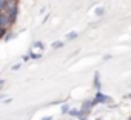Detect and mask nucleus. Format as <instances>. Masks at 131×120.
Returning <instances> with one entry per match:
<instances>
[{
	"instance_id": "1a4fd4ad",
	"label": "nucleus",
	"mask_w": 131,
	"mask_h": 120,
	"mask_svg": "<svg viewBox=\"0 0 131 120\" xmlns=\"http://www.w3.org/2000/svg\"><path fill=\"white\" fill-rule=\"evenodd\" d=\"M6 31H8L6 28H0V39H2V37H3V35L6 34Z\"/></svg>"
},
{
	"instance_id": "a211bd4d",
	"label": "nucleus",
	"mask_w": 131,
	"mask_h": 120,
	"mask_svg": "<svg viewBox=\"0 0 131 120\" xmlns=\"http://www.w3.org/2000/svg\"><path fill=\"white\" fill-rule=\"evenodd\" d=\"M129 120H131V118H129Z\"/></svg>"
},
{
	"instance_id": "9d476101",
	"label": "nucleus",
	"mask_w": 131,
	"mask_h": 120,
	"mask_svg": "<svg viewBox=\"0 0 131 120\" xmlns=\"http://www.w3.org/2000/svg\"><path fill=\"white\" fill-rule=\"evenodd\" d=\"M29 57H31V58H40L42 55H40V54H36V52H31V55H29Z\"/></svg>"
},
{
	"instance_id": "423d86ee",
	"label": "nucleus",
	"mask_w": 131,
	"mask_h": 120,
	"mask_svg": "<svg viewBox=\"0 0 131 120\" xmlns=\"http://www.w3.org/2000/svg\"><path fill=\"white\" fill-rule=\"evenodd\" d=\"M73 117H80V109H70L68 111Z\"/></svg>"
},
{
	"instance_id": "7ed1b4c3",
	"label": "nucleus",
	"mask_w": 131,
	"mask_h": 120,
	"mask_svg": "<svg viewBox=\"0 0 131 120\" xmlns=\"http://www.w3.org/2000/svg\"><path fill=\"white\" fill-rule=\"evenodd\" d=\"M93 105H94V102L93 100H86L85 103H83V106H82V109H80V115H86L90 111H91V108H93Z\"/></svg>"
},
{
	"instance_id": "39448f33",
	"label": "nucleus",
	"mask_w": 131,
	"mask_h": 120,
	"mask_svg": "<svg viewBox=\"0 0 131 120\" xmlns=\"http://www.w3.org/2000/svg\"><path fill=\"white\" fill-rule=\"evenodd\" d=\"M6 5H8V0H0V13H3L6 9Z\"/></svg>"
},
{
	"instance_id": "f3484780",
	"label": "nucleus",
	"mask_w": 131,
	"mask_h": 120,
	"mask_svg": "<svg viewBox=\"0 0 131 120\" xmlns=\"http://www.w3.org/2000/svg\"><path fill=\"white\" fill-rule=\"evenodd\" d=\"M99 120H100V118H99Z\"/></svg>"
},
{
	"instance_id": "4468645a",
	"label": "nucleus",
	"mask_w": 131,
	"mask_h": 120,
	"mask_svg": "<svg viewBox=\"0 0 131 120\" xmlns=\"http://www.w3.org/2000/svg\"><path fill=\"white\" fill-rule=\"evenodd\" d=\"M79 120H85V115H80V117H79Z\"/></svg>"
},
{
	"instance_id": "20e7f679",
	"label": "nucleus",
	"mask_w": 131,
	"mask_h": 120,
	"mask_svg": "<svg viewBox=\"0 0 131 120\" xmlns=\"http://www.w3.org/2000/svg\"><path fill=\"white\" fill-rule=\"evenodd\" d=\"M93 102H94V105H96V103H106V102H110V97H106V95L102 94V92H97V94H96V99H94Z\"/></svg>"
},
{
	"instance_id": "2eb2a0df",
	"label": "nucleus",
	"mask_w": 131,
	"mask_h": 120,
	"mask_svg": "<svg viewBox=\"0 0 131 120\" xmlns=\"http://www.w3.org/2000/svg\"><path fill=\"white\" fill-rule=\"evenodd\" d=\"M43 120H52V118H51V117H45Z\"/></svg>"
},
{
	"instance_id": "dca6fc26",
	"label": "nucleus",
	"mask_w": 131,
	"mask_h": 120,
	"mask_svg": "<svg viewBox=\"0 0 131 120\" xmlns=\"http://www.w3.org/2000/svg\"><path fill=\"white\" fill-rule=\"evenodd\" d=\"M128 97H131V94H129V95H128Z\"/></svg>"
},
{
	"instance_id": "f03ea898",
	"label": "nucleus",
	"mask_w": 131,
	"mask_h": 120,
	"mask_svg": "<svg viewBox=\"0 0 131 120\" xmlns=\"http://www.w3.org/2000/svg\"><path fill=\"white\" fill-rule=\"evenodd\" d=\"M13 23H14V20H13L5 11H3V13H0V28H6V29H8Z\"/></svg>"
},
{
	"instance_id": "f8f14e48",
	"label": "nucleus",
	"mask_w": 131,
	"mask_h": 120,
	"mask_svg": "<svg viewBox=\"0 0 131 120\" xmlns=\"http://www.w3.org/2000/svg\"><path fill=\"white\" fill-rule=\"evenodd\" d=\"M74 37H77V32H71V34H68V39H74Z\"/></svg>"
},
{
	"instance_id": "0eeeda50",
	"label": "nucleus",
	"mask_w": 131,
	"mask_h": 120,
	"mask_svg": "<svg viewBox=\"0 0 131 120\" xmlns=\"http://www.w3.org/2000/svg\"><path fill=\"white\" fill-rule=\"evenodd\" d=\"M94 86L100 89V80H99V74H96V77H94Z\"/></svg>"
},
{
	"instance_id": "f257e3e1",
	"label": "nucleus",
	"mask_w": 131,
	"mask_h": 120,
	"mask_svg": "<svg viewBox=\"0 0 131 120\" xmlns=\"http://www.w3.org/2000/svg\"><path fill=\"white\" fill-rule=\"evenodd\" d=\"M17 2H19V0H8V5H6V9H5V13H6L13 20H16V17H17V11H19Z\"/></svg>"
},
{
	"instance_id": "ddd939ff",
	"label": "nucleus",
	"mask_w": 131,
	"mask_h": 120,
	"mask_svg": "<svg viewBox=\"0 0 131 120\" xmlns=\"http://www.w3.org/2000/svg\"><path fill=\"white\" fill-rule=\"evenodd\" d=\"M19 68H20V65H14V66H13V69H14V71H17Z\"/></svg>"
},
{
	"instance_id": "6e6552de",
	"label": "nucleus",
	"mask_w": 131,
	"mask_h": 120,
	"mask_svg": "<svg viewBox=\"0 0 131 120\" xmlns=\"http://www.w3.org/2000/svg\"><path fill=\"white\" fill-rule=\"evenodd\" d=\"M62 46H63V42H60V40H57V42L52 43V48H62Z\"/></svg>"
},
{
	"instance_id": "9b49d317",
	"label": "nucleus",
	"mask_w": 131,
	"mask_h": 120,
	"mask_svg": "<svg viewBox=\"0 0 131 120\" xmlns=\"http://www.w3.org/2000/svg\"><path fill=\"white\" fill-rule=\"evenodd\" d=\"M68 111H70L68 105H63V106H62V112H68Z\"/></svg>"
}]
</instances>
